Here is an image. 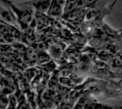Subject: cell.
Returning a JSON list of instances; mask_svg holds the SVG:
<instances>
[{
    "label": "cell",
    "mask_w": 122,
    "mask_h": 109,
    "mask_svg": "<svg viewBox=\"0 0 122 109\" xmlns=\"http://www.w3.org/2000/svg\"><path fill=\"white\" fill-rule=\"evenodd\" d=\"M1 2L6 4L11 9L16 18L21 31H25L34 21L36 11L29 1L14 2L9 0H1Z\"/></svg>",
    "instance_id": "6da1fadb"
},
{
    "label": "cell",
    "mask_w": 122,
    "mask_h": 109,
    "mask_svg": "<svg viewBox=\"0 0 122 109\" xmlns=\"http://www.w3.org/2000/svg\"><path fill=\"white\" fill-rule=\"evenodd\" d=\"M88 11V8L81 6L74 11L65 14L62 16V18L69 22H71L74 24H80L85 21L86 15Z\"/></svg>",
    "instance_id": "7a4b0ae2"
},
{
    "label": "cell",
    "mask_w": 122,
    "mask_h": 109,
    "mask_svg": "<svg viewBox=\"0 0 122 109\" xmlns=\"http://www.w3.org/2000/svg\"><path fill=\"white\" fill-rule=\"evenodd\" d=\"M3 3V2H2ZM4 6L1 5V22L11 26H14L19 28L16 18L11 11V9L4 3H3ZM20 29V28H19ZM21 30V29H20Z\"/></svg>",
    "instance_id": "3957f363"
},
{
    "label": "cell",
    "mask_w": 122,
    "mask_h": 109,
    "mask_svg": "<svg viewBox=\"0 0 122 109\" xmlns=\"http://www.w3.org/2000/svg\"><path fill=\"white\" fill-rule=\"evenodd\" d=\"M29 2L34 8L35 11L46 14L52 0H29Z\"/></svg>",
    "instance_id": "277c9868"
},
{
    "label": "cell",
    "mask_w": 122,
    "mask_h": 109,
    "mask_svg": "<svg viewBox=\"0 0 122 109\" xmlns=\"http://www.w3.org/2000/svg\"><path fill=\"white\" fill-rule=\"evenodd\" d=\"M64 9L62 6L58 4L54 0H52L51 4L46 13V15H48L51 18H62L64 15Z\"/></svg>",
    "instance_id": "5b68a950"
},
{
    "label": "cell",
    "mask_w": 122,
    "mask_h": 109,
    "mask_svg": "<svg viewBox=\"0 0 122 109\" xmlns=\"http://www.w3.org/2000/svg\"><path fill=\"white\" fill-rule=\"evenodd\" d=\"M81 6V0H68L65 7H64V15L69 13V12L74 11V9H77L78 7H79Z\"/></svg>",
    "instance_id": "8992f818"
},
{
    "label": "cell",
    "mask_w": 122,
    "mask_h": 109,
    "mask_svg": "<svg viewBox=\"0 0 122 109\" xmlns=\"http://www.w3.org/2000/svg\"><path fill=\"white\" fill-rule=\"evenodd\" d=\"M25 54V59L29 62H36L38 59L39 54L32 48H27L24 51Z\"/></svg>",
    "instance_id": "52a82bcc"
},
{
    "label": "cell",
    "mask_w": 122,
    "mask_h": 109,
    "mask_svg": "<svg viewBox=\"0 0 122 109\" xmlns=\"http://www.w3.org/2000/svg\"><path fill=\"white\" fill-rule=\"evenodd\" d=\"M18 107V99L16 95L11 94L9 95V105L7 109H15Z\"/></svg>",
    "instance_id": "ba28073f"
},
{
    "label": "cell",
    "mask_w": 122,
    "mask_h": 109,
    "mask_svg": "<svg viewBox=\"0 0 122 109\" xmlns=\"http://www.w3.org/2000/svg\"><path fill=\"white\" fill-rule=\"evenodd\" d=\"M9 105V95L2 94H1L0 99V107L1 109H6Z\"/></svg>",
    "instance_id": "9c48e42d"
},
{
    "label": "cell",
    "mask_w": 122,
    "mask_h": 109,
    "mask_svg": "<svg viewBox=\"0 0 122 109\" xmlns=\"http://www.w3.org/2000/svg\"><path fill=\"white\" fill-rule=\"evenodd\" d=\"M36 75H37L36 74V70H35V69H33V68H30V69H28L27 70H26L25 71V72H24V76H25V77L29 80H30L31 79H32V78H35V77H36Z\"/></svg>",
    "instance_id": "30bf717a"
},
{
    "label": "cell",
    "mask_w": 122,
    "mask_h": 109,
    "mask_svg": "<svg viewBox=\"0 0 122 109\" xmlns=\"http://www.w3.org/2000/svg\"><path fill=\"white\" fill-rule=\"evenodd\" d=\"M99 1L100 0H81V6L89 8Z\"/></svg>",
    "instance_id": "8fae6325"
},
{
    "label": "cell",
    "mask_w": 122,
    "mask_h": 109,
    "mask_svg": "<svg viewBox=\"0 0 122 109\" xmlns=\"http://www.w3.org/2000/svg\"><path fill=\"white\" fill-rule=\"evenodd\" d=\"M58 46H52L51 48V50H50V54L51 55H52L53 57H59L61 55V51L60 49L59 48H57Z\"/></svg>",
    "instance_id": "7c38bea8"
},
{
    "label": "cell",
    "mask_w": 122,
    "mask_h": 109,
    "mask_svg": "<svg viewBox=\"0 0 122 109\" xmlns=\"http://www.w3.org/2000/svg\"><path fill=\"white\" fill-rule=\"evenodd\" d=\"M58 4H59L61 6H62L64 9V7H65V6H66V3H67V1H68V0H54Z\"/></svg>",
    "instance_id": "4fadbf2b"
}]
</instances>
